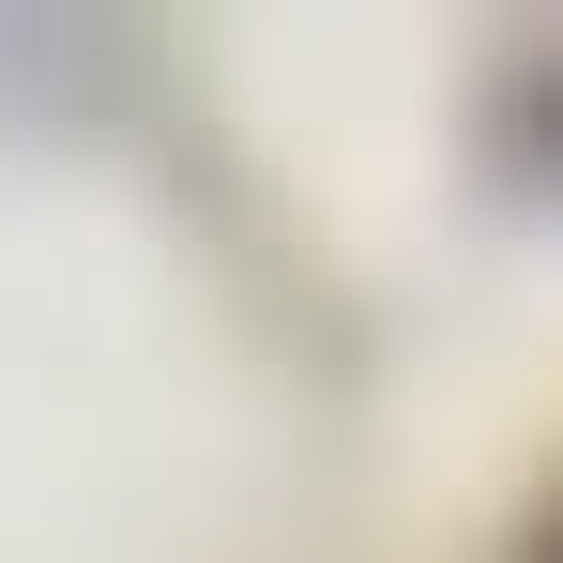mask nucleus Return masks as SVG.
Listing matches in <instances>:
<instances>
[{
	"label": "nucleus",
	"instance_id": "nucleus-1",
	"mask_svg": "<svg viewBox=\"0 0 563 563\" xmlns=\"http://www.w3.org/2000/svg\"><path fill=\"white\" fill-rule=\"evenodd\" d=\"M533 563H563V503H549V518H533Z\"/></svg>",
	"mask_w": 563,
	"mask_h": 563
}]
</instances>
